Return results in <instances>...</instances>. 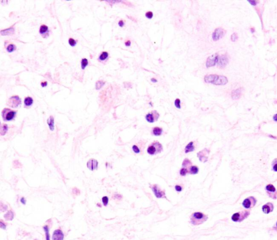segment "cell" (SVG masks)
Returning <instances> with one entry per match:
<instances>
[{
    "instance_id": "6da1fadb",
    "label": "cell",
    "mask_w": 277,
    "mask_h": 240,
    "mask_svg": "<svg viewBox=\"0 0 277 240\" xmlns=\"http://www.w3.org/2000/svg\"><path fill=\"white\" fill-rule=\"evenodd\" d=\"M207 216L201 212H195L192 214L190 217V222L193 225H201L207 220Z\"/></svg>"
},
{
    "instance_id": "7a4b0ae2",
    "label": "cell",
    "mask_w": 277,
    "mask_h": 240,
    "mask_svg": "<svg viewBox=\"0 0 277 240\" xmlns=\"http://www.w3.org/2000/svg\"><path fill=\"white\" fill-rule=\"evenodd\" d=\"M163 151V146L159 141H155L152 142L147 148V153L149 155H154L161 153Z\"/></svg>"
},
{
    "instance_id": "3957f363",
    "label": "cell",
    "mask_w": 277,
    "mask_h": 240,
    "mask_svg": "<svg viewBox=\"0 0 277 240\" xmlns=\"http://www.w3.org/2000/svg\"><path fill=\"white\" fill-rule=\"evenodd\" d=\"M250 215V211L244 210L239 212L234 213L232 216L231 219L234 222H241L247 218Z\"/></svg>"
},
{
    "instance_id": "277c9868",
    "label": "cell",
    "mask_w": 277,
    "mask_h": 240,
    "mask_svg": "<svg viewBox=\"0 0 277 240\" xmlns=\"http://www.w3.org/2000/svg\"><path fill=\"white\" fill-rule=\"evenodd\" d=\"M17 111L10 108H4L2 111V117L4 122H9L14 120L16 117Z\"/></svg>"
},
{
    "instance_id": "5b68a950",
    "label": "cell",
    "mask_w": 277,
    "mask_h": 240,
    "mask_svg": "<svg viewBox=\"0 0 277 240\" xmlns=\"http://www.w3.org/2000/svg\"><path fill=\"white\" fill-rule=\"evenodd\" d=\"M22 101L18 96H11L9 98L7 103V105L11 108H17L20 106Z\"/></svg>"
},
{
    "instance_id": "8992f818",
    "label": "cell",
    "mask_w": 277,
    "mask_h": 240,
    "mask_svg": "<svg viewBox=\"0 0 277 240\" xmlns=\"http://www.w3.org/2000/svg\"><path fill=\"white\" fill-rule=\"evenodd\" d=\"M257 202V199L254 196H249L243 201L242 205L244 208L250 209L254 207L256 205Z\"/></svg>"
},
{
    "instance_id": "52a82bcc",
    "label": "cell",
    "mask_w": 277,
    "mask_h": 240,
    "mask_svg": "<svg viewBox=\"0 0 277 240\" xmlns=\"http://www.w3.org/2000/svg\"><path fill=\"white\" fill-rule=\"evenodd\" d=\"M226 34V31L223 28H218L214 30L212 34V39L214 41H219V39L224 37Z\"/></svg>"
},
{
    "instance_id": "ba28073f",
    "label": "cell",
    "mask_w": 277,
    "mask_h": 240,
    "mask_svg": "<svg viewBox=\"0 0 277 240\" xmlns=\"http://www.w3.org/2000/svg\"><path fill=\"white\" fill-rule=\"evenodd\" d=\"M219 56L218 54H215L209 56L206 62V66L207 68L216 65L218 62Z\"/></svg>"
},
{
    "instance_id": "9c48e42d",
    "label": "cell",
    "mask_w": 277,
    "mask_h": 240,
    "mask_svg": "<svg viewBox=\"0 0 277 240\" xmlns=\"http://www.w3.org/2000/svg\"><path fill=\"white\" fill-rule=\"evenodd\" d=\"M266 193L269 198L276 200L277 198V191L273 185L268 184L265 187Z\"/></svg>"
},
{
    "instance_id": "30bf717a",
    "label": "cell",
    "mask_w": 277,
    "mask_h": 240,
    "mask_svg": "<svg viewBox=\"0 0 277 240\" xmlns=\"http://www.w3.org/2000/svg\"><path fill=\"white\" fill-rule=\"evenodd\" d=\"M229 62V57L227 54H222L220 56L217 63V66L220 69H224L228 64Z\"/></svg>"
},
{
    "instance_id": "8fae6325",
    "label": "cell",
    "mask_w": 277,
    "mask_h": 240,
    "mask_svg": "<svg viewBox=\"0 0 277 240\" xmlns=\"http://www.w3.org/2000/svg\"><path fill=\"white\" fill-rule=\"evenodd\" d=\"M160 117L159 113L156 110L152 111V112L148 113L146 116L145 118L148 123H153L157 120Z\"/></svg>"
},
{
    "instance_id": "7c38bea8",
    "label": "cell",
    "mask_w": 277,
    "mask_h": 240,
    "mask_svg": "<svg viewBox=\"0 0 277 240\" xmlns=\"http://www.w3.org/2000/svg\"><path fill=\"white\" fill-rule=\"evenodd\" d=\"M210 153V151L207 148H204L202 151H200L197 153V156L199 159V160L201 162L205 163L207 161L208 155Z\"/></svg>"
},
{
    "instance_id": "4fadbf2b",
    "label": "cell",
    "mask_w": 277,
    "mask_h": 240,
    "mask_svg": "<svg viewBox=\"0 0 277 240\" xmlns=\"http://www.w3.org/2000/svg\"><path fill=\"white\" fill-rule=\"evenodd\" d=\"M153 192L157 198H165V193L164 191H161L157 185H154L151 187Z\"/></svg>"
},
{
    "instance_id": "5bb4252c",
    "label": "cell",
    "mask_w": 277,
    "mask_h": 240,
    "mask_svg": "<svg viewBox=\"0 0 277 240\" xmlns=\"http://www.w3.org/2000/svg\"><path fill=\"white\" fill-rule=\"evenodd\" d=\"M99 163L96 160L94 159H91L88 160L87 163V168L90 170H94L98 168Z\"/></svg>"
},
{
    "instance_id": "9a60e30c",
    "label": "cell",
    "mask_w": 277,
    "mask_h": 240,
    "mask_svg": "<svg viewBox=\"0 0 277 240\" xmlns=\"http://www.w3.org/2000/svg\"><path fill=\"white\" fill-rule=\"evenodd\" d=\"M64 234L61 229L55 230L52 236V240H63Z\"/></svg>"
},
{
    "instance_id": "2e32d148",
    "label": "cell",
    "mask_w": 277,
    "mask_h": 240,
    "mask_svg": "<svg viewBox=\"0 0 277 240\" xmlns=\"http://www.w3.org/2000/svg\"><path fill=\"white\" fill-rule=\"evenodd\" d=\"M274 210V205L271 202H267L262 207V210L266 214L270 213Z\"/></svg>"
},
{
    "instance_id": "e0dca14e",
    "label": "cell",
    "mask_w": 277,
    "mask_h": 240,
    "mask_svg": "<svg viewBox=\"0 0 277 240\" xmlns=\"http://www.w3.org/2000/svg\"><path fill=\"white\" fill-rule=\"evenodd\" d=\"M228 83V79L226 76H218L213 84L216 85H225Z\"/></svg>"
},
{
    "instance_id": "ac0fdd59",
    "label": "cell",
    "mask_w": 277,
    "mask_h": 240,
    "mask_svg": "<svg viewBox=\"0 0 277 240\" xmlns=\"http://www.w3.org/2000/svg\"><path fill=\"white\" fill-rule=\"evenodd\" d=\"M39 33L43 38H46L49 36V28L48 26L42 24L40 26Z\"/></svg>"
},
{
    "instance_id": "d6986e66",
    "label": "cell",
    "mask_w": 277,
    "mask_h": 240,
    "mask_svg": "<svg viewBox=\"0 0 277 240\" xmlns=\"http://www.w3.org/2000/svg\"><path fill=\"white\" fill-rule=\"evenodd\" d=\"M218 76L219 75L216 74L206 75L204 77V80L206 83H211V84H213V83L216 80L217 78L218 77Z\"/></svg>"
},
{
    "instance_id": "ffe728a7",
    "label": "cell",
    "mask_w": 277,
    "mask_h": 240,
    "mask_svg": "<svg viewBox=\"0 0 277 240\" xmlns=\"http://www.w3.org/2000/svg\"><path fill=\"white\" fill-rule=\"evenodd\" d=\"M0 33L2 36H11L15 33V29L13 27H10L6 29L1 30Z\"/></svg>"
},
{
    "instance_id": "44dd1931",
    "label": "cell",
    "mask_w": 277,
    "mask_h": 240,
    "mask_svg": "<svg viewBox=\"0 0 277 240\" xmlns=\"http://www.w3.org/2000/svg\"><path fill=\"white\" fill-rule=\"evenodd\" d=\"M241 93H242V88H239V89L233 90L232 92V97L234 99H238L240 96Z\"/></svg>"
},
{
    "instance_id": "7402d4cb",
    "label": "cell",
    "mask_w": 277,
    "mask_h": 240,
    "mask_svg": "<svg viewBox=\"0 0 277 240\" xmlns=\"http://www.w3.org/2000/svg\"><path fill=\"white\" fill-rule=\"evenodd\" d=\"M194 142L191 141L190 143L187 144V145L186 146L185 148V153H188L191 152H193L195 149V147L194 146Z\"/></svg>"
},
{
    "instance_id": "603a6c76",
    "label": "cell",
    "mask_w": 277,
    "mask_h": 240,
    "mask_svg": "<svg viewBox=\"0 0 277 240\" xmlns=\"http://www.w3.org/2000/svg\"><path fill=\"white\" fill-rule=\"evenodd\" d=\"M14 214L13 211L9 210L4 215V218L6 221H12L14 219Z\"/></svg>"
},
{
    "instance_id": "cb8c5ba5",
    "label": "cell",
    "mask_w": 277,
    "mask_h": 240,
    "mask_svg": "<svg viewBox=\"0 0 277 240\" xmlns=\"http://www.w3.org/2000/svg\"><path fill=\"white\" fill-rule=\"evenodd\" d=\"M47 124L49 126V129L51 131H54V119L52 116H51L47 119Z\"/></svg>"
},
{
    "instance_id": "d4e9b609",
    "label": "cell",
    "mask_w": 277,
    "mask_h": 240,
    "mask_svg": "<svg viewBox=\"0 0 277 240\" xmlns=\"http://www.w3.org/2000/svg\"><path fill=\"white\" fill-rule=\"evenodd\" d=\"M33 99L31 97H27L25 98L24 100V104H25V107H29L31 106L33 104Z\"/></svg>"
},
{
    "instance_id": "484cf974",
    "label": "cell",
    "mask_w": 277,
    "mask_h": 240,
    "mask_svg": "<svg viewBox=\"0 0 277 240\" xmlns=\"http://www.w3.org/2000/svg\"><path fill=\"white\" fill-rule=\"evenodd\" d=\"M199 172V168L196 166H192L188 169V173L190 174H196Z\"/></svg>"
},
{
    "instance_id": "4316f807",
    "label": "cell",
    "mask_w": 277,
    "mask_h": 240,
    "mask_svg": "<svg viewBox=\"0 0 277 240\" xmlns=\"http://www.w3.org/2000/svg\"><path fill=\"white\" fill-rule=\"evenodd\" d=\"M8 125L3 124H1V127H0V134L1 135H4L7 132H8Z\"/></svg>"
},
{
    "instance_id": "83f0119b",
    "label": "cell",
    "mask_w": 277,
    "mask_h": 240,
    "mask_svg": "<svg viewBox=\"0 0 277 240\" xmlns=\"http://www.w3.org/2000/svg\"><path fill=\"white\" fill-rule=\"evenodd\" d=\"M192 166V163L191 162L190 160H189V159L186 158L185 159H184V160L183 161V163L182 164V166L183 168H187L188 170V168H189L190 166Z\"/></svg>"
},
{
    "instance_id": "f1b7e54d",
    "label": "cell",
    "mask_w": 277,
    "mask_h": 240,
    "mask_svg": "<svg viewBox=\"0 0 277 240\" xmlns=\"http://www.w3.org/2000/svg\"><path fill=\"white\" fill-rule=\"evenodd\" d=\"M162 133V129L159 127H156L153 129V134L156 136L161 135Z\"/></svg>"
},
{
    "instance_id": "f546056e",
    "label": "cell",
    "mask_w": 277,
    "mask_h": 240,
    "mask_svg": "<svg viewBox=\"0 0 277 240\" xmlns=\"http://www.w3.org/2000/svg\"><path fill=\"white\" fill-rule=\"evenodd\" d=\"M109 54L106 51H103L102 53L100 54V55L99 57V60L100 61H104L108 58Z\"/></svg>"
},
{
    "instance_id": "4dcf8cb0",
    "label": "cell",
    "mask_w": 277,
    "mask_h": 240,
    "mask_svg": "<svg viewBox=\"0 0 277 240\" xmlns=\"http://www.w3.org/2000/svg\"><path fill=\"white\" fill-rule=\"evenodd\" d=\"M16 50V46L15 44H10L6 47V50L9 53H13Z\"/></svg>"
},
{
    "instance_id": "1f68e13d",
    "label": "cell",
    "mask_w": 277,
    "mask_h": 240,
    "mask_svg": "<svg viewBox=\"0 0 277 240\" xmlns=\"http://www.w3.org/2000/svg\"><path fill=\"white\" fill-rule=\"evenodd\" d=\"M43 229L45 235H46V240H51L50 238V234H49V229L48 225H46L43 227Z\"/></svg>"
},
{
    "instance_id": "d6a6232c",
    "label": "cell",
    "mask_w": 277,
    "mask_h": 240,
    "mask_svg": "<svg viewBox=\"0 0 277 240\" xmlns=\"http://www.w3.org/2000/svg\"><path fill=\"white\" fill-rule=\"evenodd\" d=\"M104 84H105V82H104V80H97V81L96 82V84H95V89L97 90L101 89V88L104 86Z\"/></svg>"
},
{
    "instance_id": "836d02e7",
    "label": "cell",
    "mask_w": 277,
    "mask_h": 240,
    "mask_svg": "<svg viewBox=\"0 0 277 240\" xmlns=\"http://www.w3.org/2000/svg\"><path fill=\"white\" fill-rule=\"evenodd\" d=\"M88 65V61L86 58H82L81 61V69L82 70H85L86 66Z\"/></svg>"
},
{
    "instance_id": "e575fe53",
    "label": "cell",
    "mask_w": 277,
    "mask_h": 240,
    "mask_svg": "<svg viewBox=\"0 0 277 240\" xmlns=\"http://www.w3.org/2000/svg\"><path fill=\"white\" fill-rule=\"evenodd\" d=\"M271 166L272 170L274 172H277V158H275L272 161Z\"/></svg>"
},
{
    "instance_id": "d590c367",
    "label": "cell",
    "mask_w": 277,
    "mask_h": 240,
    "mask_svg": "<svg viewBox=\"0 0 277 240\" xmlns=\"http://www.w3.org/2000/svg\"><path fill=\"white\" fill-rule=\"evenodd\" d=\"M68 43L72 47L75 46L76 44H77V42H76L74 39H72V38H69L68 40Z\"/></svg>"
},
{
    "instance_id": "8d00e7d4",
    "label": "cell",
    "mask_w": 277,
    "mask_h": 240,
    "mask_svg": "<svg viewBox=\"0 0 277 240\" xmlns=\"http://www.w3.org/2000/svg\"><path fill=\"white\" fill-rule=\"evenodd\" d=\"M238 39V36L236 32H234L231 36V41L234 42L235 41H237Z\"/></svg>"
},
{
    "instance_id": "74e56055",
    "label": "cell",
    "mask_w": 277,
    "mask_h": 240,
    "mask_svg": "<svg viewBox=\"0 0 277 240\" xmlns=\"http://www.w3.org/2000/svg\"><path fill=\"white\" fill-rule=\"evenodd\" d=\"M102 203H103V205H104V206L106 207L108 204L109 199H108V197L106 196H104L103 198H102Z\"/></svg>"
},
{
    "instance_id": "f35d334b",
    "label": "cell",
    "mask_w": 277,
    "mask_h": 240,
    "mask_svg": "<svg viewBox=\"0 0 277 240\" xmlns=\"http://www.w3.org/2000/svg\"><path fill=\"white\" fill-rule=\"evenodd\" d=\"M145 16L148 19H152L153 17V12L151 11H148L145 14Z\"/></svg>"
},
{
    "instance_id": "ab89813d",
    "label": "cell",
    "mask_w": 277,
    "mask_h": 240,
    "mask_svg": "<svg viewBox=\"0 0 277 240\" xmlns=\"http://www.w3.org/2000/svg\"><path fill=\"white\" fill-rule=\"evenodd\" d=\"M180 103H181V101H180V99H179V98L176 99L175 101H174V105H175V106L176 108H178L179 109L181 108Z\"/></svg>"
},
{
    "instance_id": "60d3db41",
    "label": "cell",
    "mask_w": 277,
    "mask_h": 240,
    "mask_svg": "<svg viewBox=\"0 0 277 240\" xmlns=\"http://www.w3.org/2000/svg\"><path fill=\"white\" fill-rule=\"evenodd\" d=\"M7 209H8V206L5 205V204L1 202V204H0V210H1V211H2V212L5 211L7 210Z\"/></svg>"
},
{
    "instance_id": "b9f144b4",
    "label": "cell",
    "mask_w": 277,
    "mask_h": 240,
    "mask_svg": "<svg viewBox=\"0 0 277 240\" xmlns=\"http://www.w3.org/2000/svg\"><path fill=\"white\" fill-rule=\"evenodd\" d=\"M188 173V170L187 168H181L180 171V174L181 176H185Z\"/></svg>"
},
{
    "instance_id": "7bdbcfd3",
    "label": "cell",
    "mask_w": 277,
    "mask_h": 240,
    "mask_svg": "<svg viewBox=\"0 0 277 240\" xmlns=\"http://www.w3.org/2000/svg\"><path fill=\"white\" fill-rule=\"evenodd\" d=\"M132 149L133 151L134 152V153H140V149L138 148V147L137 145H133L132 146Z\"/></svg>"
},
{
    "instance_id": "ee69618b",
    "label": "cell",
    "mask_w": 277,
    "mask_h": 240,
    "mask_svg": "<svg viewBox=\"0 0 277 240\" xmlns=\"http://www.w3.org/2000/svg\"><path fill=\"white\" fill-rule=\"evenodd\" d=\"M6 227H7V225H6V223H4L2 220L0 221V228H1L2 229L6 230Z\"/></svg>"
},
{
    "instance_id": "f6af8a7d",
    "label": "cell",
    "mask_w": 277,
    "mask_h": 240,
    "mask_svg": "<svg viewBox=\"0 0 277 240\" xmlns=\"http://www.w3.org/2000/svg\"><path fill=\"white\" fill-rule=\"evenodd\" d=\"M113 198L114 199H117V200H120L122 199V196L121 195H120V194H116L114 195Z\"/></svg>"
},
{
    "instance_id": "bcb514c9",
    "label": "cell",
    "mask_w": 277,
    "mask_h": 240,
    "mask_svg": "<svg viewBox=\"0 0 277 240\" xmlns=\"http://www.w3.org/2000/svg\"><path fill=\"white\" fill-rule=\"evenodd\" d=\"M73 193L76 195H79L80 194V191L77 188H74L73 189Z\"/></svg>"
},
{
    "instance_id": "7dc6e473",
    "label": "cell",
    "mask_w": 277,
    "mask_h": 240,
    "mask_svg": "<svg viewBox=\"0 0 277 240\" xmlns=\"http://www.w3.org/2000/svg\"><path fill=\"white\" fill-rule=\"evenodd\" d=\"M248 2H249V3L251 4V5L254 6H257V4L258 3V2H259V1H254V0H251V1H250V0H248Z\"/></svg>"
},
{
    "instance_id": "c3c4849f",
    "label": "cell",
    "mask_w": 277,
    "mask_h": 240,
    "mask_svg": "<svg viewBox=\"0 0 277 240\" xmlns=\"http://www.w3.org/2000/svg\"><path fill=\"white\" fill-rule=\"evenodd\" d=\"M118 25H119V27H121V28H122V27H123V26H124V25H125V22H123V20H120V21H119V22H118Z\"/></svg>"
},
{
    "instance_id": "681fc988",
    "label": "cell",
    "mask_w": 277,
    "mask_h": 240,
    "mask_svg": "<svg viewBox=\"0 0 277 240\" xmlns=\"http://www.w3.org/2000/svg\"><path fill=\"white\" fill-rule=\"evenodd\" d=\"M175 189L177 192H181L182 191V187L179 185H176L175 186Z\"/></svg>"
},
{
    "instance_id": "f907efd6",
    "label": "cell",
    "mask_w": 277,
    "mask_h": 240,
    "mask_svg": "<svg viewBox=\"0 0 277 240\" xmlns=\"http://www.w3.org/2000/svg\"><path fill=\"white\" fill-rule=\"evenodd\" d=\"M20 201H21V202L23 204V205H26V200L25 199V198H24V197H22V198H21Z\"/></svg>"
},
{
    "instance_id": "816d5d0a",
    "label": "cell",
    "mask_w": 277,
    "mask_h": 240,
    "mask_svg": "<svg viewBox=\"0 0 277 240\" xmlns=\"http://www.w3.org/2000/svg\"><path fill=\"white\" fill-rule=\"evenodd\" d=\"M125 44L126 46H130V45H131V42L130 40H128L126 42H125Z\"/></svg>"
},
{
    "instance_id": "f5cc1de1",
    "label": "cell",
    "mask_w": 277,
    "mask_h": 240,
    "mask_svg": "<svg viewBox=\"0 0 277 240\" xmlns=\"http://www.w3.org/2000/svg\"><path fill=\"white\" fill-rule=\"evenodd\" d=\"M47 85H48L47 82H41V86L43 87L47 86Z\"/></svg>"
},
{
    "instance_id": "db71d44e",
    "label": "cell",
    "mask_w": 277,
    "mask_h": 240,
    "mask_svg": "<svg viewBox=\"0 0 277 240\" xmlns=\"http://www.w3.org/2000/svg\"><path fill=\"white\" fill-rule=\"evenodd\" d=\"M273 119L274 121V122H277V113L276 114V115H274L273 117Z\"/></svg>"
},
{
    "instance_id": "11a10c76",
    "label": "cell",
    "mask_w": 277,
    "mask_h": 240,
    "mask_svg": "<svg viewBox=\"0 0 277 240\" xmlns=\"http://www.w3.org/2000/svg\"><path fill=\"white\" fill-rule=\"evenodd\" d=\"M150 80H151V82H152L153 83H156V82H157V80L156 79V78H151V79H150Z\"/></svg>"
},
{
    "instance_id": "9f6ffc18",
    "label": "cell",
    "mask_w": 277,
    "mask_h": 240,
    "mask_svg": "<svg viewBox=\"0 0 277 240\" xmlns=\"http://www.w3.org/2000/svg\"><path fill=\"white\" fill-rule=\"evenodd\" d=\"M273 229L276 230V231L277 232V222H276L275 225H274V227H273Z\"/></svg>"
},
{
    "instance_id": "6f0895ef",
    "label": "cell",
    "mask_w": 277,
    "mask_h": 240,
    "mask_svg": "<svg viewBox=\"0 0 277 240\" xmlns=\"http://www.w3.org/2000/svg\"><path fill=\"white\" fill-rule=\"evenodd\" d=\"M250 30H251V31L252 33H254V32H255V29H254V28H251Z\"/></svg>"
},
{
    "instance_id": "680465c9",
    "label": "cell",
    "mask_w": 277,
    "mask_h": 240,
    "mask_svg": "<svg viewBox=\"0 0 277 240\" xmlns=\"http://www.w3.org/2000/svg\"><path fill=\"white\" fill-rule=\"evenodd\" d=\"M97 206L99 207H101V205L100 203H97Z\"/></svg>"
},
{
    "instance_id": "91938a15",
    "label": "cell",
    "mask_w": 277,
    "mask_h": 240,
    "mask_svg": "<svg viewBox=\"0 0 277 240\" xmlns=\"http://www.w3.org/2000/svg\"><path fill=\"white\" fill-rule=\"evenodd\" d=\"M37 240V239H35V240Z\"/></svg>"
}]
</instances>
